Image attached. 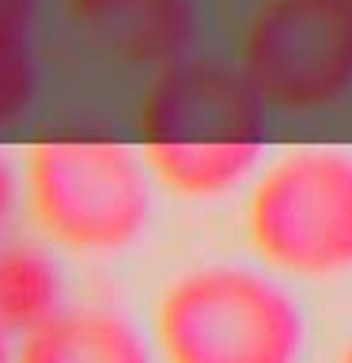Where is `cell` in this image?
I'll list each match as a JSON object with an SVG mask.
<instances>
[{"mask_svg":"<svg viewBox=\"0 0 352 363\" xmlns=\"http://www.w3.org/2000/svg\"><path fill=\"white\" fill-rule=\"evenodd\" d=\"M19 197H23V178H19L16 163L0 152V238H4L11 216L19 208Z\"/></svg>","mask_w":352,"mask_h":363,"instance_id":"cell-10","label":"cell"},{"mask_svg":"<svg viewBox=\"0 0 352 363\" xmlns=\"http://www.w3.org/2000/svg\"><path fill=\"white\" fill-rule=\"evenodd\" d=\"M16 345H19L16 337L0 333V363H16Z\"/></svg>","mask_w":352,"mask_h":363,"instance_id":"cell-11","label":"cell"},{"mask_svg":"<svg viewBox=\"0 0 352 363\" xmlns=\"http://www.w3.org/2000/svg\"><path fill=\"white\" fill-rule=\"evenodd\" d=\"M250 242L288 277H341L352 269V152L295 147L254 186Z\"/></svg>","mask_w":352,"mask_h":363,"instance_id":"cell-4","label":"cell"},{"mask_svg":"<svg viewBox=\"0 0 352 363\" xmlns=\"http://www.w3.org/2000/svg\"><path fill=\"white\" fill-rule=\"evenodd\" d=\"M144 163L178 197H224L258 167L265 99L243 68L175 61L159 68L141 110Z\"/></svg>","mask_w":352,"mask_h":363,"instance_id":"cell-1","label":"cell"},{"mask_svg":"<svg viewBox=\"0 0 352 363\" xmlns=\"http://www.w3.org/2000/svg\"><path fill=\"white\" fill-rule=\"evenodd\" d=\"M34 11L38 0H0V129L31 106L38 87Z\"/></svg>","mask_w":352,"mask_h":363,"instance_id":"cell-9","label":"cell"},{"mask_svg":"<svg viewBox=\"0 0 352 363\" xmlns=\"http://www.w3.org/2000/svg\"><path fill=\"white\" fill-rule=\"evenodd\" d=\"M65 19L99 57L125 68H167L197 34L193 0H65Z\"/></svg>","mask_w":352,"mask_h":363,"instance_id":"cell-6","label":"cell"},{"mask_svg":"<svg viewBox=\"0 0 352 363\" xmlns=\"http://www.w3.org/2000/svg\"><path fill=\"white\" fill-rule=\"evenodd\" d=\"M337 363H352V345H348V348H345V356H341V359H337Z\"/></svg>","mask_w":352,"mask_h":363,"instance_id":"cell-12","label":"cell"},{"mask_svg":"<svg viewBox=\"0 0 352 363\" xmlns=\"http://www.w3.org/2000/svg\"><path fill=\"white\" fill-rule=\"evenodd\" d=\"M23 201L53 246L106 257L129 250L152 220V170L114 140H42L27 152Z\"/></svg>","mask_w":352,"mask_h":363,"instance_id":"cell-3","label":"cell"},{"mask_svg":"<svg viewBox=\"0 0 352 363\" xmlns=\"http://www.w3.org/2000/svg\"><path fill=\"white\" fill-rule=\"evenodd\" d=\"M303 340V311L288 288L246 265L189 269L155 306L163 363H299Z\"/></svg>","mask_w":352,"mask_h":363,"instance_id":"cell-2","label":"cell"},{"mask_svg":"<svg viewBox=\"0 0 352 363\" xmlns=\"http://www.w3.org/2000/svg\"><path fill=\"white\" fill-rule=\"evenodd\" d=\"M243 72L280 110H322L352 91V0H265L243 34Z\"/></svg>","mask_w":352,"mask_h":363,"instance_id":"cell-5","label":"cell"},{"mask_svg":"<svg viewBox=\"0 0 352 363\" xmlns=\"http://www.w3.org/2000/svg\"><path fill=\"white\" fill-rule=\"evenodd\" d=\"M65 311V277L38 242L0 238V333L23 340L31 329Z\"/></svg>","mask_w":352,"mask_h":363,"instance_id":"cell-8","label":"cell"},{"mask_svg":"<svg viewBox=\"0 0 352 363\" xmlns=\"http://www.w3.org/2000/svg\"><path fill=\"white\" fill-rule=\"evenodd\" d=\"M16 363H152V348L118 311L65 306L19 340Z\"/></svg>","mask_w":352,"mask_h":363,"instance_id":"cell-7","label":"cell"}]
</instances>
